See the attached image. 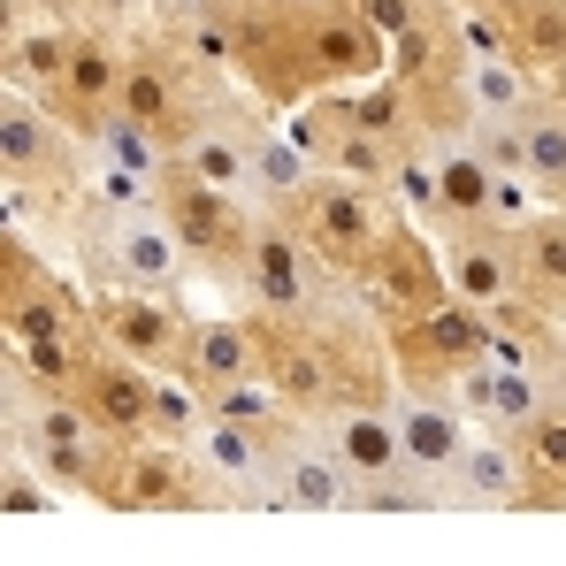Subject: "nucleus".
I'll return each mask as SVG.
<instances>
[{
  "instance_id": "obj_1",
  "label": "nucleus",
  "mask_w": 566,
  "mask_h": 566,
  "mask_svg": "<svg viewBox=\"0 0 566 566\" xmlns=\"http://www.w3.org/2000/svg\"><path fill=\"white\" fill-rule=\"evenodd\" d=\"M70 261H77L85 291H185L191 283V261L169 238L154 191L130 177H107V169L70 207Z\"/></svg>"
},
{
  "instance_id": "obj_2",
  "label": "nucleus",
  "mask_w": 566,
  "mask_h": 566,
  "mask_svg": "<svg viewBox=\"0 0 566 566\" xmlns=\"http://www.w3.org/2000/svg\"><path fill=\"white\" fill-rule=\"evenodd\" d=\"M154 207H161V222H169V238L185 245L191 276L214 283V291H230L238 298V276H245V253H253V230H261V207L245 199V191L230 185H207V177H191V169H161L154 177Z\"/></svg>"
},
{
  "instance_id": "obj_3",
  "label": "nucleus",
  "mask_w": 566,
  "mask_h": 566,
  "mask_svg": "<svg viewBox=\"0 0 566 566\" xmlns=\"http://www.w3.org/2000/svg\"><path fill=\"white\" fill-rule=\"evenodd\" d=\"M8 444L62 497H93V474L115 452V437L77 406V390H8Z\"/></svg>"
},
{
  "instance_id": "obj_4",
  "label": "nucleus",
  "mask_w": 566,
  "mask_h": 566,
  "mask_svg": "<svg viewBox=\"0 0 566 566\" xmlns=\"http://www.w3.org/2000/svg\"><path fill=\"white\" fill-rule=\"evenodd\" d=\"M276 214L298 230V238H306V245H314V253H322V261H329V269H337V276L353 283V269L376 253V238L398 222V214H406V207H398V191H390V185L314 169V177L298 185V199H291V207H276Z\"/></svg>"
},
{
  "instance_id": "obj_5",
  "label": "nucleus",
  "mask_w": 566,
  "mask_h": 566,
  "mask_svg": "<svg viewBox=\"0 0 566 566\" xmlns=\"http://www.w3.org/2000/svg\"><path fill=\"white\" fill-rule=\"evenodd\" d=\"M238 298H245V314H261V322H314V314L345 306L353 283L337 276L283 214H261L253 253H245V276H238Z\"/></svg>"
},
{
  "instance_id": "obj_6",
  "label": "nucleus",
  "mask_w": 566,
  "mask_h": 566,
  "mask_svg": "<svg viewBox=\"0 0 566 566\" xmlns=\"http://www.w3.org/2000/svg\"><path fill=\"white\" fill-rule=\"evenodd\" d=\"M99 513H191V505H238V490L222 474H207L191 452L146 437V444H115L107 468L93 474V497Z\"/></svg>"
},
{
  "instance_id": "obj_7",
  "label": "nucleus",
  "mask_w": 566,
  "mask_h": 566,
  "mask_svg": "<svg viewBox=\"0 0 566 566\" xmlns=\"http://www.w3.org/2000/svg\"><path fill=\"white\" fill-rule=\"evenodd\" d=\"M353 298L376 314V322H406V314H429L452 298V269H444V238L413 214H398L376 238V253L353 269Z\"/></svg>"
},
{
  "instance_id": "obj_8",
  "label": "nucleus",
  "mask_w": 566,
  "mask_h": 566,
  "mask_svg": "<svg viewBox=\"0 0 566 566\" xmlns=\"http://www.w3.org/2000/svg\"><path fill=\"white\" fill-rule=\"evenodd\" d=\"M0 329H8V345H85V337H99L93 329V291H77L62 269H46L23 230H8Z\"/></svg>"
},
{
  "instance_id": "obj_9",
  "label": "nucleus",
  "mask_w": 566,
  "mask_h": 566,
  "mask_svg": "<svg viewBox=\"0 0 566 566\" xmlns=\"http://www.w3.org/2000/svg\"><path fill=\"white\" fill-rule=\"evenodd\" d=\"M390 337V360H398V382L406 390H452L474 360L497 353V322L468 306V298H444L429 314H406V322H382Z\"/></svg>"
},
{
  "instance_id": "obj_10",
  "label": "nucleus",
  "mask_w": 566,
  "mask_h": 566,
  "mask_svg": "<svg viewBox=\"0 0 566 566\" xmlns=\"http://www.w3.org/2000/svg\"><path fill=\"white\" fill-rule=\"evenodd\" d=\"M191 322L199 314H185L177 291H93V329L154 376H185Z\"/></svg>"
},
{
  "instance_id": "obj_11",
  "label": "nucleus",
  "mask_w": 566,
  "mask_h": 566,
  "mask_svg": "<svg viewBox=\"0 0 566 566\" xmlns=\"http://www.w3.org/2000/svg\"><path fill=\"white\" fill-rule=\"evenodd\" d=\"M353 497H360V482L329 452L322 421L291 413L269 444V505H283V513H353Z\"/></svg>"
},
{
  "instance_id": "obj_12",
  "label": "nucleus",
  "mask_w": 566,
  "mask_h": 566,
  "mask_svg": "<svg viewBox=\"0 0 566 566\" xmlns=\"http://www.w3.org/2000/svg\"><path fill=\"white\" fill-rule=\"evenodd\" d=\"M123 62H130V31H99V23H77V46H70V70L62 85L46 93V107L93 146L99 130L123 115Z\"/></svg>"
},
{
  "instance_id": "obj_13",
  "label": "nucleus",
  "mask_w": 566,
  "mask_h": 566,
  "mask_svg": "<svg viewBox=\"0 0 566 566\" xmlns=\"http://www.w3.org/2000/svg\"><path fill=\"white\" fill-rule=\"evenodd\" d=\"M77 406L93 413L99 429L115 437V444H146L154 437V398H161V376L154 368H138L130 353H115L107 337H93L85 353H77Z\"/></svg>"
},
{
  "instance_id": "obj_14",
  "label": "nucleus",
  "mask_w": 566,
  "mask_h": 566,
  "mask_svg": "<svg viewBox=\"0 0 566 566\" xmlns=\"http://www.w3.org/2000/svg\"><path fill=\"white\" fill-rule=\"evenodd\" d=\"M444 269H452V298L482 306L490 322L528 306L521 291V245H513V222H482V230H452L444 238Z\"/></svg>"
},
{
  "instance_id": "obj_15",
  "label": "nucleus",
  "mask_w": 566,
  "mask_h": 566,
  "mask_svg": "<svg viewBox=\"0 0 566 566\" xmlns=\"http://www.w3.org/2000/svg\"><path fill=\"white\" fill-rule=\"evenodd\" d=\"M452 398L468 406L474 429H490V437H521V429L544 413L552 376H544V368H528V360H513V353H490V360H474L468 376L452 382Z\"/></svg>"
},
{
  "instance_id": "obj_16",
  "label": "nucleus",
  "mask_w": 566,
  "mask_h": 566,
  "mask_svg": "<svg viewBox=\"0 0 566 566\" xmlns=\"http://www.w3.org/2000/svg\"><path fill=\"white\" fill-rule=\"evenodd\" d=\"M398 437H406V468L452 490V468L474 444V421L452 390H398Z\"/></svg>"
},
{
  "instance_id": "obj_17",
  "label": "nucleus",
  "mask_w": 566,
  "mask_h": 566,
  "mask_svg": "<svg viewBox=\"0 0 566 566\" xmlns=\"http://www.w3.org/2000/svg\"><path fill=\"white\" fill-rule=\"evenodd\" d=\"M261 360H269L261 314H199V322H191V345H185V382L191 390L245 382V376H261Z\"/></svg>"
},
{
  "instance_id": "obj_18",
  "label": "nucleus",
  "mask_w": 566,
  "mask_h": 566,
  "mask_svg": "<svg viewBox=\"0 0 566 566\" xmlns=\"http://www.w3.org/2000/svg\"><path fill=\"white\" fill-rule=\"evenodd\" d=\"M452 505H474V513H528V468H521V444L474 429V444L460 452V468H452Z\"/></svg>"
},
{
  "instance_id": "obj_19",
  "label": "nucleus",
  "mask_w": 566,
  "mask_h": 566,
  "mask_svg": "<svg viewBox=\"0 0 566 566\" xmlns=\"http://www.w3.org/2000/svg\"><path fill=\"white\" fill-rule=\"evenodd\" d=\"M329 452L353 468V482H382V474L406 468V437H398V398L390 406H345L322 421Z\"/></svg>"
},
{
  "instance_id": "obj_20",
  "label": "nucleus",
  "mask_w": 566,
  "mask_h": 566,
  "mask_svg": "<svg viewBox=\"0 0 566 566\" xmlns=\"http://www.w3.org/2000/svg\"><path fill=\"white\" fill-rule=\"evenodd\" d=\"M521 245V291L536 314L566 322V207H536L528 222H513Z\"/></svg>"
},
{
  "instance_id": "obj_21",
  "label": "nucleus",
  "mask_w": 566,
  "mask_h": 566,
  "mask_svg": "<svg viewBox=\"0 0 566 566\" xmlns=\"http://www.w3.org/2000/svg\"><path fill=\"white\" fill-rule=\"evenodd\" d=\"M490 15H497V31H505V54H513L528 77L559 85L566 77V0H505V8H490Z\"/></svg>"
},
{
  "instance_id": "obj_22",
  "label": "nucleus",
  "mask_w": 566,
  "mask_h": 566,
  "mask_svg": "<svg viewBox=\"0 0 566 566\" xmlns=\"http://www.w3.org/2000/svg\"><path fill=\"white\" fill-rule=\"evenodd\" d=\"M513 123H521V146H528V185L544 191V207H566V77L536 85V99Z\"/></svg>"
},
{
  "instance_id": "obj_23",
  "label": "nucleus",
  "mask_w": 566,
  "mask_h": 566,
  "mask_svg": "<svg viewBox=\"0 0 566 566\" xmlns=\"http://www.w3.org/2000/svg\"><path fill=\"white\" fill-rule=\"evenodd\" d=\"M513 444H521V468H528V513H544V497L566 482V390L544 398V413Z\"/></svg>"
},
{
  "instance_id": "obj_24",
  "label": "nucleus",
  "mask_w": 566,
  "mask_h": 566,
  "mask_svg": "<svg viewBox=\"0 0 566 566\" xmlns=\"http://www.w3.org/2000/svg\"><path fill=\"white\" fill-rule=\"evenodd\" d=\"M444 505H452V490L429 482V474H413V468L382 474V482H360V497H353V513H444Z\"/></svg>"
},
{
  "instance_id": "obj_25",
  "label": "nucleus",
  "mask_w": 566,
  "mask_h": 566,
  "mask_svg": "<svg viewBox=\"0 0 566 566\" xmlns=\"http://www.w3.org/2000/svg\"><path fill=\"white\" fill-rule=\"evenodd\" d=\"M460 15H490V8H505V0H452Z\"/></svg>"
},
{
  "instance_id": "obj_26",
  "label": "nucleus",
  "mask_w": 566,
  "mask_h": 566,
  "mask_svg": "<svg viewBox=\"0 0 566 566\" xmlns=\"http://www.w3.org/2000/svg\"><path fill=\"white\" fill-rule=\"evenodd\" d=\"M552 390H566V345H559V360H552Z\"/></svg>"
}]
</instances>
